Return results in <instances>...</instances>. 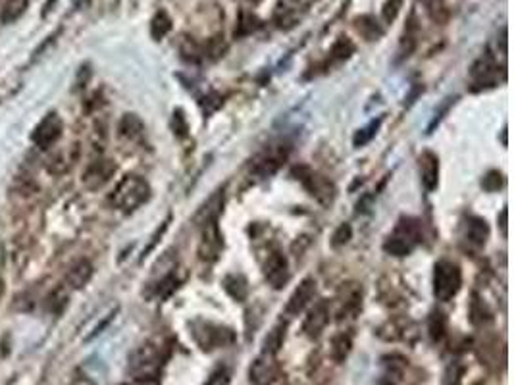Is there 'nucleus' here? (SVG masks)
<instances>
[{"instance_id": "1", "label": "nucleus", "mask_w": 514, "mask_h": 385, "mask_svg": "<svg viewBox=\"0 0 514 385\" xmlns=\"http://www.w3.org/2000/svg\"><path fill=\"white\" fill-rule=\"evenodd\" d=\"M149 197H151V187L143 177L126 176L120 183L116 185L110 201L121 212H133L141 204H145Z\"/></svg>"}, {"instance_id": "2", "label": "nucleus", "mask_w": 514, "mask_h": 385, "mask_svg": "<svg viewBox=\"0 0 514 385\" xmlns=\"http://www.w3.org/2000/svg\"><path fill=\"white\" fill-rule=\"evenodd\" d=\"M420 239H422L420 224L412 218H402L401 222L397 224V227H395V232L384 243V249L389 255H393V257H407L420 243Z\"/></svg>"}, {"instance_id": "3", "label": "nucleus", "mask_w": 514, "mask_h": 385, "mask_svg": "<svg viewBox=\"0 0 514 385\" xmlns=\"http://www.w3.org/2000/svg\"><path fill=\"white\" fill-rule=\"evenodd\" d=\"M462 285V273L455 262L439 260L434 272V295L437 301H451Z\"/></svg>"}, {"instance_id": "4", "label": "nucleus", "mask_w": 514, "mask_h": 385, "mask_svg": "<svg viewBox=\"0 0 514 385\" xmlns=\"http://www.w3.org/2000/svg\"><path fill=\"white\" fill-rule=\"evenodd\" d=\"M191 329H193L191 333H193L195 341L199 343L202 351H214V349H220V347L229 345L235 339L232 329L214 326L210 322H195Z\"/></svg>"}, {"instance_id": "5", "label": "nucleus", "mask_w": 514, "mask_h": 385, "mask_svg": "<svg viewBox=\"0 0 514 385\" xmlns=\"http://www.w3.org/2000/svg\"><path fill=\"white\" fill-rule=\"evenodd\" d=\"M297 174L298 179L306 187V191L310 192L320 204L328 206V204L333 202V199H335V187H333V183H331L328 177H324L322 174H316L312 169L306 168L297 169Z\"/></svg>"}, {"instance_id": "6", "label": "nucleus", "mask_w": 514, "mask_h": 385, "mask_svg": "<svg viewBox=\"0 0 514 385\" xmlns=\"http://www.w3.org/2000/svg\"><path fill=\"white\" fill-rule=\"evenodd\" d=\"M62 131H64V121H62V118L56 112H50L49 116H45L37 123V128L33 129L31 141L39 149L47 151V149H50L62 137Z\"/></svg>"}, {"instance_id": "7", "label": "nucleus", "mask_w": 514, "mask_h": 385, "mask_svg": "<svg viewBox=\"0 0 514 385\" xmlns=\"http://www.w3.org/2000/svg\"><path fill=\"white\" fill-rule=\"evenodd\" d=\"M287 153H289V149L285 144H272V146H268L266 151H262L252 160V172L258 177L272 176L273 172H278V168L282 166V162L287 158Z\"/></svg>"}, {"instance_id": "8", "label": "nucleus", "mask_w": 514, "mask_h": 385, "mask_svg": "<svg viewBox=\"0 0 514 385\" xmlns=\"http://www.w3.org/2000/svg\"><path fill=\"white\" fill-rule=\"evenodd\" d=\"M114 174H116V164L112 160L100 158V160L89 164L87 169L81 176V181H83V185L87 187L89 191H97V189H103L112 179Z\"/></svg>"}, {"instance_id": "9", "label": "nucleus", "mask_w": 514, "mask_h": 385, "mask_svg": "<svg viewBox=\"0 0 514 385\" xmlns=\"http://www.w3.org/2000/svg\"><path fill=\"white\" fill-rule=\"evenodd\" d=\"M264 278L273 289H282L287 280H289V270H287V260L280 250H268L264 258Z\"/></svg>"}, {"instance_id": "10", "label": "nucleus", "mask_w": 514, "mask_h": 385, "mask_svg": "<svg viewBox=\"0 0 514 385\" xmlns=\"http://www.w3.org/2000/svg\"><path fill=\"white\" fill-rule=\"evenodd\" d=\"M280 377V366L270 354H262L250 364L249 379L255 385H273Z\"/></svg>"}, {"instance_id": "11", "label": "nucleus", "mask_w": 514, "mask_h": 385, "mask_svg": "<svg viewBox=\"0 0 514 385\" xmlns=\"http://www.w3.org/2000/svg\"><path fill=\"white\" fill-rule=\"evenodd\" d=\"M316 295V281L312 278H306L298 283V287L293 291V295L287 301L285 306V314L287 316H298V314L305 310L306 306L310 305V301Z\"/></svg>"}, {"instance_id": "12", "label": "nucleus", "mask_w": 514, "mask_h": 385, "mask_svg": "<svg viewBox=\"0 0 514 385\" xmlns=\"http://www.w3.org/2000/svg\"><path fill=\"white\" fill-rule=\"evenodd\" d=\"M222 245H224V241H222V235H220L216 222H210V224L204 225L201 247H199V257H201V260L214 262L220 257Z\"/></svg>"}, {"instance_id": "13", "label": "nucleus", "mask_w": 514, "mask_h": 385, "mask_svg": "<svg viewBox=\"0 0 514 385\" xmlns=\"http://www.w3.org/2000/svg\"><path fill=\"white\" fill-rule=\"evenodd\" d=\"M470 75L474 80V85H480V87H493L497 83L499 68L490 52L483 54L480 60H476V64L470 70Z\"/></svg>"}, {"instance_id": "14", "label": "nucleus", "mask_w": 514, "mask_h": 385, "mask_svg": "<svg viewBox=\"0 0 514 385\" xmlns=\"http://www.w3.org/2000/svg\"><path fill=\"white\" fill-rule=\"evenodd\" d=\"M330 320V306L326 301H318L316 305L308 310L305 324H303V331L308 337H318L326 328V324Z\"/></svg>"}, {"instance_id": "15", "label": "nucleus", "mask_w": 514, "mask_h": 385, "mask_svg": "<svg viewBox=\"0 0 514 385\" xmlns=\"http://www.w3.org/2000/svg\"><path fill=\"white\" fill-rule=\"evenodd\" d=\"M418 166H420V176H422L424 187L428 191H434L437 187V179H439V158L432 151H424L418 158Z\"/></svg>"}, {"instance_id": "16", "label": "nucleus", "mask_w": 514, "mask_h": 385, "mask_svg": "<svg viewBox=\"0 0 514 385\" xmlns=\"http://www.w3.org/2000/svg\"><path fill=\"white\" fill-rule=\"evenodd\" d=\"M222 206H224V189L216 191L209 201L202 204L199 212L195 214L193 222L197 225H206L210 222H216L218 214L222 212Z\"/></svg>"}, {"instance_id": "17", "label": "nucleus", "mask_w": 514, "mask_h": 385, "mask_svg": "<svg viewBox=\"0 0 514 385\" xmlns=\"http://www.w3.org/2000/svg\"><path fill=\"white\" fill-rule=\"evenodd\" d=\"M77 149L75 146H68V149H62V151H56V153L50 154V158L47 160V169L54 176H60V174H66L68 169L72 168V164L77 158Z\"/></svg>"}, {"instance_id": "18", "label": "nucleus", "mask_w": 514, "mask_h": 385, "mask_svg": "<svg viewBox=\"0 0 514 385\" xmlns=\"http://www.w3.org/2000/svg\"><path fill=\"white\" fill-rule=\"evenodd\" d=\"M464 237L468 243H472L476 247L485 245V241L490 237V227L487 222L478 216H468L464 222Z\"/></svg>"}, {"instance_id": "19", "label": "nucleus", "mask_w": 514, "mask_h": 385, "mask_svg": "<svg viewBox=\"0 0 514 385\" xmlns=\"http://www.w3.org/2000/svg\"><path fill=\"white\" fill-rule=\"evenodd\" d=\"M91 275H93V264L89 260H77L66 275V285L70 289L85 287Z\"/></svg>"}, {"instance_id": "20", "label": "nucleus", "mask_w": 514, "mask_h": 385, "mask_svg": "<svg viewBox=\"0 0 514 385\" xmlns=\"http://www.w3.org/2000/svg\"><path fill=\"white\" fill-rule=\"evenodd\" d=\"M354 27L366 40H378L384 35V27L372 16H361L354 20Z\"/></svg>"}, {"instance_id": "21", "label": "nucleus", "mask_w": 514, "mask_h": 385, "mask_svg": "<svg viewBox=\"0 0 514 385\" xmlns=\"http://www.w3.org/2000/svg\"><path fill=\"white\" fill-rule=\"evenodd\" d=\"M283 339H285V326H283V324L273 326V328L268 331V335L264 337V343H262V354L275 356L278 351L282 349Z\"/></svg>"}, {"instance_id": "22", "label": "nucleus", "mask_w": 514, "mask_h": 385, "mask_svg": "<svg viewBox=\"0 0 514 385\" xmlns=\"http://www.w3.org/2000/svg\"><path fill=\"white\" fill-rule=\"evenodd\" d=\"M224 287L235 301H245L247 295H249V283H247V280H245L243 275H239V273L227 275L224 280Z\"/></svg>"}, {"instance_id": "23", "label": "nucleus", "mask_w": 514, "mask_h": 385, "mask_svg": "<svg viewBox=\"0 0 514 385\" xmlns=\"http://www.w3.org/2000/svg\"><path fill=\"white\" fill-rule=\"evenodd\" d=\"M118 131H120V137L133 141V139H139V137H141V133L145 131V126H143V121L139 120L135 114H126V116L121 118Z\"/></svg>"}, {"instance_id": "24", "label": "nucleus", "mask_w": 514, "mask_h": 385, "mask_svg": "<svg viewBox=\"0 0 514 385\" xmlns=\"http://www.w3.org/2000/svg\"><path fill=\"white\" fill-rule=\"evenodd\" d=\"M27 6H29V0H6L2 10H0V22L2 24L16 22L17 17H22Z\"/></svg>"}, {"instance_id": "25", "label": "nucleus", "mask_w": 514, "mask_h": 385, "mask_svg": "<svg viewBox=\"0 0 514 385\" xmlns=\"http://www.w3.org/2000/svg\"><path fill=\"white\" fill-rule=\"evenodd\" d=\"M169 31H172V17L168 16V12H164V10L156 12V16L151 22V35H153V39H164Z\"/></svg>"}, {"instance_id": "26", "label": "nucleus", "mask_w": 514, "mask_h": 385, "mask_svg": "<svg viewBox=\"0 0 514 385\" xmlns=\"http://www.w3.org/2000/svg\"><path fill=\"white\" fill-rule=\"evenodd\" d=\"M351 347H353L351 335H347V333L335 335L333 341H331V358L335 362H343L347 358V354L351 353Z\"/></svg>"}, {"instance_id": "27", "label": "nucleus", "mask_w": 514, "mask_h": 385, "mask_svg": "<svg viewBox=\"0 0 514 385\" xmlns=\"http://www.w3.org/2000/svg\"><path fill=\"white\" fill-rule=\"evenodd\" d=\"M428 329H430V337H432V341L439 343L443 337H445V333H447V318H445V314L439 312V310L432 312V316H430V324H428Z\"/></svg>"}, {"instance_id": "28", "label": "nucleus", "mask_w": 514, "mask_h": 385, "mask_svg": "<svg viewBox=\"0 0 514 385\" xmlns=\"http://www.w3.org/2000/svg\"><path fill=\"white\" fill-rule=\"evenodd\" d=\"M422 4L426 6L428 16L432 17L434 22H437V24H443V22H447V16H449V12H447V8H445L443 0H422Z\"/></svg>"}, {"instance_id": "29", "label": "nucleus", "mask_w": 514, "mask_h": 385, "mask_svg": "<svg viewBox=\"0 0 514 385\" xmlns=\"http://www.w3.org/2000/svg\"><path fill=\"white\" fill-rule=\"evenodd\" d=\"M260 27V22H258L257 16H252L249 12H241V20L235 27V37H243V35H250L252 31H257Z\"/></svg>"}, {"instance_id": "30", "label": "nucleus", "mask_w": 514, "mask_h": 385, "mask_svg": "<svg viewBox=\"0 0 514 385\" xmlns=\"http://www.w3.org/2000/svg\"><path fill=\"white\" fill-rule=\"evenodd\" d=\"M379 123H381V118H378V120H374V121H370L366 128H362L361 131H358V133L354 135V139H353L354 146H364L366 143H370V139H372V137L378 133Z\"/></svg>"}, {"instance_id": "31", "label": "nucleus", "mask_w": 514, "mask_h": 385, "mask_svg": "<svg viewBox=\"0 0 514 385\" xmlns=\"http://www.w3.org/2000/svg\"><path fill=\"white\" fill-rule=\"evenodd\" d=\"M353 52H354V45L351 43V39L341 37V39L333 45V48H331V58H333V60H347V58L351 56Z\"/></svg>"}, {"instance_id": "32", "label": "nucleus", "mask_w": 514, "mask_h": 385, "mask_svg": "<svg viewBox=\"0 0 514 385\" xmlns=\"http://www.w3.org/2000/svg\"><path fill=\"white\" fill-rule=\"evenodd\" d=\"M401 8L402 0H387L386 4H384V8H381V20H384V24H393L397 16H399Z\"/></svg>"}, {"instance_id": "33", "label": "nucleus", "mask_w": 514, "mask_h": 385, "mask_svg": "<svg viewBox=\"0 0 514 385\" xmlns=\"http://www.w3.org/2000/svg\"><path fill=\"white\" fill-rule=\"evenodd\" d=\"M66 301H68V295H66V291L62 289H56L49 299H47V308L52 310V312H60L62 308L66 306Z\"/></svg>"}, {"instance_id": "34", "label": "nucleus", "mask_w": 514, "mask_h": 385, "mask_svg": "<svg viewBox=\"0 0 514 385\" xmlns=\"http://www.w3.org/2000/svg\"><path fill=\"white\" fill-rule=\"evenodd\" d=\"M351 235H353V229H351V225L341 224L338 227V232L333 233V237H331V245H333V247H341V245L349 243Z\"/></svg>"}, {"instance_id": "35", "label": "nucleus", "mask_w": 514, "mask_h": 385, "mask_svg": "<svg viewBox=\"0 0 514 385\" xmlns=\"http://www.w3.org/2000/svg\"><path fill=\"white\" fill-rule=\"evenodd\" d=\"M204 385H229V370L227 368L214 370Z\"/></svg>"}, {"instance_id": "36", "label": "nucleus", "mask_w": 514, "mask_h": 385, "mask_svg": "<svg viewBox=\"0 0 514 385\" xmlns=\"http://www.w3.org/2000/svg\"><path fill=\"white\" fill-rule=\"evenodd\" d=\"M501 177L503 176H501L499 172H490L487 176L483 177L482 181L483 189H485V191H497L499 187L503 185V179H501Z\"/></svg>"}, {"instance_id": "37", "label": "nucleus", "mask_w": 514, "mask_h": 385, "mask_svg": "<svg viewBox=\"0 0 514 385\" xmlns=\"http://www.w3.org/2000/svg\"><path fill=\"white\" fill-rule=\"evenodd\" d=\"M460 376H462V368L458 364H453L447 368L445 372V379H443V385H458L460 382Z\"/></svg>"}, {"instance_id": "38", "label": "nucleus", "mask_w": 514, "mask_h": 385, "mask_svg": "<svg viewBox=\"0 0 514 385\" xmlns=\"http://www.w3.org/2000/svg\"><path fill=\"white\" fill-rule=\"evenodd\" d=\"M174 131H176L179 137L187 135V121H185V116L181 110H176V112H174Z\"/></svg>"}, {"instance_id": "39", "label": "nucleus", "mask_w": 514, "mask_h": 385, "mask_svg": "<svg viewBox=\"0 0 514 385\" xmlns=\"http://www.w3.org/2000/svg\"><path fill=\"white\" fill-rule=\"evenodd\" d=\"M168 224H169V218H168V220H166V222H164V224L160 225V227H158V229H156V233H154V235H153V241L149 243V247H146L145 252H143V257H146V255H149V252H151V250L154 249V245L158 243V239H160L162 235H164V232L168 229Z\"/></svg>"}, {"instance_id": "40", "label": "nucleus", "mask_w": 514, "mask_h": 385, "mask_svg": "<svg viewBox=\"0 0 514 385\" xmlns=\"http://www.w3.org/2000/svg\"><path fill=\"white\" fill-rule=\"evenodd\" d=\"M114 314H116V312H112V314H110V316H108V318H106V320H105V322H103V324H100V326H97V329H95V331H93V335H91V337L98 335V333H100V331H103V329H105V328H106V326H108V324H110V322H112ZM91 337H89V339H91Z\"/></svg>"}, {"instance_id": "41", "label": "nucleus", "mask_w": 514, "mask_h": 385, "mask_svg": "<svg viewBox=\"0 0 514 385\" xmlns=\"http://www.w3.org/2000/svg\"><path fill=\"white\" fill-rule=\"evenodd\" d=\"M54 2H56V0H49V2L45 4V10H43V16H47V14H49L50 10H52V6H54Z\"/></svg>"}, {"instance_id": "42", "label": "nucleus", "mask_w": 514, "mask_h": 385, "mask_svg": "<svg viewBox=\"0 0 514 385\" xmlns=\"http://www.w3.org/2000/svg\"><path fill=\"white\" fill-rule=\"evenodd\" d=\"M501 227H503V233H506V209L501 214Z\"/></svg>"}, {"instance_id": "43", "label": "nucleus", "mask_w": 514, "mask_h": 385, "mask_svg": "<svg viewBox=\"0 0 514 385\" xmlns=\"http://www.w3.org/2000/svg\"><path fill=\"white\" fill-rule=\"evenodd\" d=\"M379 385H395V384H393V382H389V379H387V377H384V379H381V382H379Z\"/></svg>"}, {"instance_id": "44", "label": "nucleus", "mask_w": 514, "mask_h": 385, "mask_svg": "<svg viewBox=\"0 0 514 385\" xmlns=\"http://www.w3.org/2000/svg\"><path fill=\"white\" fill-rule=\"evenodd\" d=\"M4 297V281L0 280V299Z\"/></svg>"}]
</instances>
